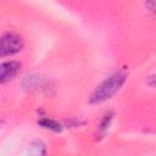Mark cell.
<instances>
[{"label":"cell","instance_id":"7a4b0ae2","mask_svg":"<svg viewBox=\"0 0 156 156\" xmlns=\"http://www.w3.org/2000/svg\"><path fill=\"white\" fill-rule=\"evenodd\" d=\"M23 46V40L15 33H5L0 40V55L10 56L18 52Z\"/></svg>","mask_w":156,"mask_h":156},{"label":"cell","instance_id":"ba28073f","mask_svg":"<svg viewBox=\"0 0 156 156\" xmlns=\"http://www.w3.org/2000/svg\"><path fill=\"white\" fill-rule=\"evenodd\" d=\"M146 84L155 88V87H156V76H150V77L146 79Z\"/></svg>","mask_w":156,"mask_h":156},{"label":"cell","instance_id":"5b68a950","mask_svg":"<svg viewBox=\"0 0 156 156\" xmlns=\"http://www.w3.org/2000/svg\"><path fill=\"white\" fill-rule=\"evenodd\" d=\"M40 82H41V78L40 76L38 74H30V76H27L23 82H22V88L24 90H32V89H35L40 85Z\"/></svg>","mask_w":156,"mask_h":156},{"label":"cell","instance_id":"277c9868","mask_svg":"<svg viewBox=\"0 0 156 156\" xmlns=\"http://www.w3.org/2000/svg\"><path fill=\"white\" fill-rule=\"evenodd\" d=\"M46 155V146L41 140H35L30 144L28 156H45Z\"/></svg>","mask_w":156,"mask_h":156},{"label":"cell","instance_id":"3957f363","mask_svg":"<svg viewBox=\"0 0 156 156\" xmlns=\"http://www.w3.org/2000/svg\"><path fill=\"white\" fill-rule=\"evenodd\" d=\"M21 71V63L18 61H7L0 65V83L4 84L11 80Z\"/></svg>","mask_w":156,"mask_h":156},{"label":"cell","instance_id":"8992f818","mask_svg":"<svg viewBox=\"0 0 156 156\" xmlns=\"http://www.w3.org/2000/svg\"><path fill=\"white\" fill-rule=\"evenodd\" d=\"M38 123L40 126H43L44 128L46 129H50V130H54V132H61L62 127L58 122L54 121V119H50V118H43V119H39Z\"/></svg>","mask_w":156,"mask_h":156},{"label":"cell","instance_id":"52a82bcc","mask_svg":"<svg viewBox=\"0 0 156 156\" xmlns=\"http://www.w3.org/2000/svg\"><path fill=\"white\" fill-rule=\"evenodd\" d=\"M111 119H112V112H108L107 115H105V117L102 118L101 124H100V130H101V132H104V130L108 127V124H110Z\"/></svg>","mask_w":156,"mask_h":156},{"label":"cell","instance_id":"6da1fadb","mask_svg":"<svg viewBox=\"0 0 156 156\" xmlns=\"http://www.w3.org/2000/svg\"><path fill=\"white\" fill-rule=\"evenodd\" d=\"M124 80H126V74L123 72L113 73L112 76L106 78L100 85H98V88L93 91V94L89 99V102L99 104V102L106 101L107 99H110L112 95H115L121 89Z\"/></svg>","mask_w":156,"mask_h":156}]
</instances>
